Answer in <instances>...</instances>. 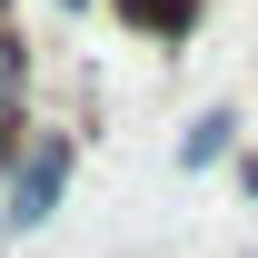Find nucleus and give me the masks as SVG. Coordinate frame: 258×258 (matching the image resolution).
<instances>
[{
  "instance_id": "nucleus-1",
  "label": "nucleus",
  "mask_w": 258,
  "mask_h": 258,
  "mask_svg": "<svg viewBox=\"0 0 258 258\" xmlns=\"http://www.w3.org/2000/svg\"><path fill=\"white\" fill-rule=\"evenodd\" d=\"M70 169H80V139H70V129H30L20 159H10V179H0V238H30V228L60 219Z\"/></svg>"
},
{
  "instance_id": "nucleus-2",
  "label": "nucleus",
  "mask_w": 258,
  "mask_h": 258,
  "mask_svg": "<svg viewBox=\"0 0 258 258\" xmlns=\"http://www.w3.org/2000/svg\"><path fill=\"white\" fill-rule=\"evenodd\" d=\"M228 149H238V109H199L189 139H179V169H219Z\"/></svg>"
}]
</instances>
